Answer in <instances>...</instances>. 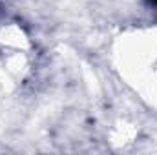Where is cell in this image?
Instances as JSON below:
<instances>
[{
  "label": "cell",
  "instance_id": "1",
  "mask_svg": "<svg viewBox=\"0 0 157 155\" xmlns=\"http://www.w3.org/2000/svg\"><path fill=\"white\" fill-rule=\"evenodd\" d=\"M152 2H155V4H157V0H152Z\"/></svg>",
  "mask_w": 157,
  "mask_h": 155
}]
</instances>
